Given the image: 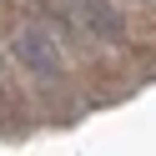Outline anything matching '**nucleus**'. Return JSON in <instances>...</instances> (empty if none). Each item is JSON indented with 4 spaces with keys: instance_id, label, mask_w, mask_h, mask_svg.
I'll list each match as a JSON object with an SVG mask.
<instances>
[{
    "instance_id": "nucleus-1",
    "label": "nucleus",
    "mask_w": 156,
    "mask_h": 156,
    "mask_svg": "<svg viewBox=\"0 0 156 156\" xmlns=\"http://www.w3.org/2000/svg\"><path fill=\"white\" fill-rule=\"evenodd\" d=\"M55 15H66L71 25H81L86 35H101V41H121V10L106 5V0H45Z\"/></svg>"
},
{
    "instance_id": "nucleus-2",
    "label": "nucleus",
    "mask_w": 156,
    "mask_h": 156,
    "mask_svg": "<svg viewBox=\"0 0 156 156\" xmlns=\"http://www.w3.org/2000/svg\"><path fill=\"white\" fill-rule=\"evenodd\" d=\"M15 55H20V66H30L35 76H55L61 71V45H55V35L45 30V25H25V30L15 35Z\"/></svg>"
}]
</instances>
